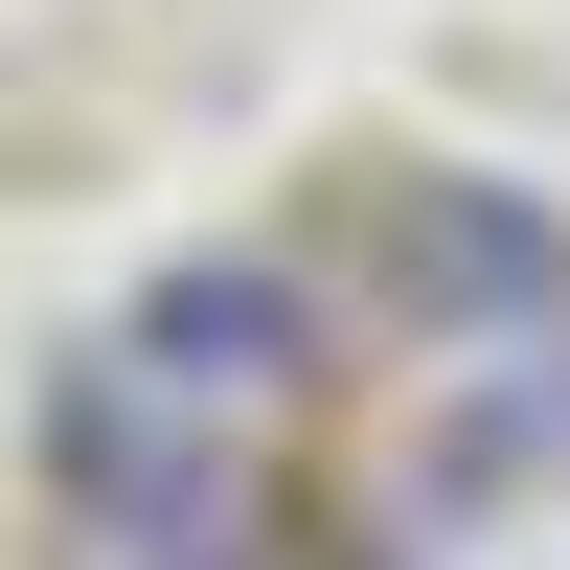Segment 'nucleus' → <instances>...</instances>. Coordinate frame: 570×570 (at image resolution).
<instances>
[{
  "label": "nucleus",
  "mask_w": 570,
  "mask_h": 570,
  "mask_svg": "<svg viewBox=\"0 0 570 570\" xmlns=\"http://www.w3.org/2000/svg\"><path fill=\"white\" fill-rule=\"evenodd\" d=\"M46 502H69L91 570H183V548L252 525V434H183V411H137L115 365H69V389H46Z\"/></svg>",
  "instance_id": "obj_3"
},
{
  "label": "nucleus",
  "mask_w": 570,
  "mask_h": 570,
  "mask_svg": "<svg viewBox=\"0 0 570 570\" xmlns=\"http://www.w3.org/2000/svg\"><path fill=\"white\" fill-rule=\"evenodd\" d=\"M365 297H389L411 343H548V320H570V206H548V183L411 160L389 206H365Z\"/></svg>",
  "instance_id": "obj_2"
},
{
  "label": "nucleus",
  "mask_w": 570,
  "mask_h": 570,
  "mask_svg": "<svg viewBox=\"0 0 570 570\" xmlns=\"http://www.w3.org/2000/svg\"><path fill=\"white\" fill-rule=\"evenodd\" d=\"M91 365H115L137 411H183V434H274V411L320 389V274H297V252H183V274L115 297Z\"/></svg>",
  "instance_id": "obj_1"
}]
</instances>
